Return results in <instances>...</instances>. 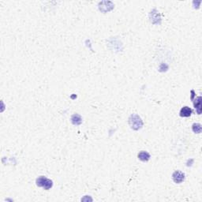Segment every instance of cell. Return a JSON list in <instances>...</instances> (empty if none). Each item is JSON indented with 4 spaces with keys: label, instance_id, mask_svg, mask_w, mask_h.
<instances>
[{
    "label": "cell",
    "instance_id": "cell-1",
    "mask_svg": "<svg viewBox=\"0 0 202 202\" xmlns=\"http://www.w3.org/2000/svg\"><path fill=\"white\" fill-rule=\"evenodd\" d=\"M129 122H130L131 128L135 130H139L140 128H141V126H143L142 120L137 115H132L130 119H129Z\"/></svg>",
    "mask_w": 202,
    "mask_h": 202
},
{
    "label": "cell",
    "instance_id": "cell-2",
    "mask_svg": "<svg viewBox=\"0 0 202 202\" xmlns=\"http://www.w3.org/2000/svg\"><path fill=\"white\" fill-rule=\"evenodd\" d=\"M36 185L40 186V187H43L44 190H49L53 186V182L51 180L48 179L46 177L44 176H40V178L36 179Z\"/></svg>",
    "mask_w": 202,
    "mask_h": 202
},
{
    "label": "cell",
    "instance_id": "cell-3",
    "mask_svg": "<svg viewBox=\"0 0 202 202\" xmlns=\"http://www.w3.org/2000/svg\"><path fill=\"white\" fill-rule=\"evenodd\" d=\"M173 181L175 182V183H181L184 181L185 179V175L184 173H182L180 171H176L173 173L172 175Z\"/></svg>",
    "mask_w": 202,
    "mask_h": 202
},
{
    "label": "cell",
    "instance_id": "cell-4",
    "mask_svg": "<svg viewBox=\"0 0 202 202\" xmlns=\"http://www.w3.org/2000/svg\"><path fill=\"white\" fill-rule=\"evenodd\" d=\"M192 114V110L189 107H183L180 111V116L181 117H190Z\"/></svg>",
    "mask_w": 202,
    "mask_h": 202
},
{
    "label": "cell",
    "instance_id": "cell-5",
    "mask_svg": "<svg viewBox=\"0 0 202 202\" xmlns=\"http://www.w3.org/2000/svg\"><path fill=\"white\" fill-rule=\"evenodd\" d=\"M138 158H139V160H141V161L145 162V161H148L149 159H150V155H149V152H147L141 151L139 154H138Z\"/></svg>",
    "mask_w": 202,
    "mask_h": 202
},
{
    "label": "cell",
    "instance_id": "cell-6",
    "mask_svg": "<svg viewBox=\"0 0 202 202\" xmlns=\"http://www.w3.org/2000/svg\"><path fill=\"white\" fill-rule=\"evenodd\" d=\"M82 119H81V117L79 115H77V114H75V115H74L72 116L71 118V121H72V123L74 124V125H80L81 123V121Z\"/></svg>",
    "mask_w": 202,
    "mask_h": 202
},
{
    "label": "cell",
    "instance_id": "cell-7",
    "mask_svg": "<svg viewBox=\"0 0 202 202\" xmlns=\"http://www.w3.org/2000/svg\"><path fill=\"white\" fill-rule=\"evenodd\" d=\"M193 130L196 134H200L201 132V125L199 123H195L193 125Z\"/></svg>",
    "mask_w": 202,
    "mask_h": 202
}]
</instances>
